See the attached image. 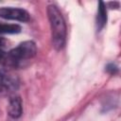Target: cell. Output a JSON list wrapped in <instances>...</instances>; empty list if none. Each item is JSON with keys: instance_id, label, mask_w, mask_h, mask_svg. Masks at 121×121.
Returning a JSON list of instances; mask_svg holds the SVG:
<instances>
[{"instance_id": "4", "label": "cell", "mask_w": 121, "mask_h": 121, "mask_svg": "<svg viewBox=\"0 0 121 121\" xmlns=\"http://www.w3.org/2000/svg\"><path fill=\"white\" fill-rule=\"evenodd\" d=\"M0 85H3L7 89L14 90V89L17 88L18 79L10 72L2 70L0 72Z\"/></svg>"}, {"instance_id": "9", "label": "cell", "mask_w": 121, "mask_h": 121, "mask_svg": "<svg viewBox=\"0 0 121 121\" xmlns=\"http://www.w3.org/2000/svg\"><path fill=\"white\" fill-rule=\"evenodd\" d=\"M6 57H7L6 52H5V51H3V50H2V48H0V62L5 61Z\"/></svg>"}, {"instance_id": "7", "label": "cell", "mask_w": 121, "mask_h": 121, "mask_svg": "<svg viewBox=\"0 0 121 121\" xmlns=\"http://www.w3.org/2000/svg\"><path fill=\"white\" fill-rule=\"evenodd\" d=\"M21 31V26L15 24H0V34H14Z\"/></svg>"}, {"instance_id": "3", "label": "cell", "mask_w": 121, "mask_h": 121, "mask_svg": "<svg viewBox=\"0 0 121 121\" xmlns=\"http://www.w3.org/2000/svg\"><path fill=\"white\" fill-rule=\"evenodd\" d=\"M0 17L8 20H15L20 22H26L29 20V14L26 10L18 8L4 7L0 9Z\"/></svg>"}, {"instance_id": "5", "label": "cell", "mask_w": 121, "mask_h": 121, "mask_svg": "<svg viewBox=\"0 0 121 121\" xmlns=\"http://www.w3.org/2000/svg\"><path fill=\"white\" fill-rule=\"evenodd\" d=\"M107 23V9L106 6L102 1H99L97 7V15H96V30L100 31Z\"/></svg>"}, {"instance_id": "8", "label": "cell", "mask_w": 121, "mask_h": 121, "mask_svg": "<svg viewBox=\"0 0 121 121\" xmlns=\"http://www.w3.org/2000/svg\"><path fill=\"white\" fill-rule=\"evenodd\" d=\"M106 71H107L108 73H110V74H115V73L118 71V68H117V66H116L115 64L110 63V64H108V65L106 66Z\"/></svg>"}, {"instance_id": "2", "label": "cell", "mask_w": 121, "mask_h": 121, "mask_svg": "<svg viewBox=\"0 0 121 121\" xmlns=\"http://www.w3.org/2000/svg\"><path fill=\"white\" fill-rule=\"evenodd\" d=\"M37 53L36 44L32 41H26L21 43L17 47L13 48L7 54L5 63L9 66L17 67L23 61L32 59Z\"/></svg>"}, {"instance_id": "10", "label": "cell", "mask_w": 121, "mask_h": 121, "mask_svg": "<svg viewBox=\"0 0 121 121\" xmlns=\"http://www.w3.org/2000/svg\"><path fill=\"white\" fill-rule=\"evenodd\" d=\"M6 43V40L3 38H0V48H2V46H4Z\"/></svg>"}, {"instance_id": "6", "label": "cell", "mask_w": 121, "mask_h": 121, "mask_svg": "<svg viewBox=\"0 0 121 121\" xmlns=\"http://www.w3.org/2000/svg\"><path fill=\"white\" fill-rule=\"evenodd\" d=\"M9 115L12 118H18L22 114V101L21 98L16 96L12 97L9 104Z\"/></svg>"}, {"instance_id": "11", "label": "cell", "mask_w": 121, "mask_h": 121, "mask_svg": "<svg viewBox=\"0 0 121 121\" xmlns=\"http://www.w3.org/2000/svg\"><path fill=\"white\" fill-rule=\"evenodd\" d=\"M0 86H1V85H0Z\"/></svg>"}, {"instance_id": "1", "label": "cell", "mask_w": 121, "mask_h": 121, "mask_svg": "<svg viewBox=\"0 0 121 121\" xmlns=\"http://www.w3.org/2000/svg\"><path fill=\"white\" fill-rule=\"evenodd\" d=\"M47 15L51 27L53 46L55 49L60 50L65 44L66 38V26L64 19L59 9L54 5L48 6Z\"/></svg>"}]
</instances>
